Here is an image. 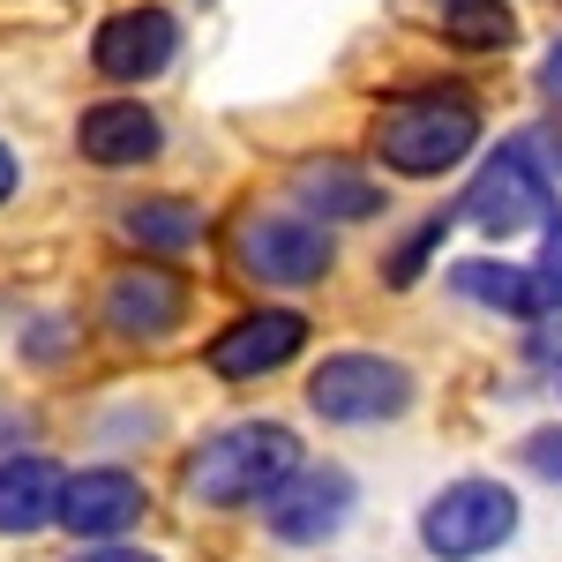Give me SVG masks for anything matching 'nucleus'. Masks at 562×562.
Masks as SVG:
<instances>
[{"label": "nucleus", "instance_id": "bb28decb", "mask_svg": "<svg viewBox=\"0 0 562 562\" xmlns=\"http://www.w3.org/2000/svg\"><path fill=\"white\" fill-rule=\"evenodd\" d=\"M555 383H562V375H555Z\"/></svg>", "mask_w": 562, "mask_h": 562}, {"label": "nucleus", "instance_id": "9d476101", "mask_svg": "<svg viewBox=\"0 0 562 562\" xmlns=\"http://www.w3.org/2000/svg\"><path fill=\"white\" fill-rule=\"evenodd\" d=\"M68 150L90 173H143L166 158V121L150 98H90L68 128Z\"/></svg>", "mask_w": 562, "mask_h": 562}, {"label": "nucleus", "instance_id": "6e6552de", "mask_svg": "<svg viewBox=\"0 0 562 562\" xmlns=\"http://www.w3.org/2000/svg\"><path fill=\"white\" fill-rule=\"evenodd\" d=\"M510 532H518V495L503 480H480V473L450 480L420 510V548L435 562H480V555H495Z\"/></svg>", "mask_w": 562, "mask_h": 562}, {"label": "nucleus", "instance_id": "aec40b11", "mask_svg": "<svg viewBox=\"0 0 562 562\" xmlns=\"http://www.w3.org/2000/svg\"><path fill=\"white\" fill-rule=\"evenodd\" d=\"M158 435V413L150 405H105L98 420H90V442H105V450H135V442H150Z\"/></svg>", "mask_w": 562, "mask_h": 562}, {"label": "nucleus", "instance_id": "39448f33", "mask_svg": "<svg viewBox=\"0 0 562 562\" xmlns=\"http://www.w3.org/2000/svg\"><path fill=\"white\" fill-rule=\"evenodd\" d=\"M413 397H420L413 368L390 352H323L307 375V413L330 428H383L397 413H413Z\"/></svg>", "mask_w": 562, "mask_h": 562}, {"label": "nucleus", "instance_id": "a878e982", "mask_svg": "<svg viewBox=\"0 0 562 562\" xmlns=\"http://www.w3.org/2000/svg\"><path fill=\"white\" fill-rule=\"evenodd\" d=\"M15 195H23V150H15V143L0 135V211H8Z\"/></svg>", "mask_w": 562, "mask_h": 562}, {"label": "nucleus", "instance_id": "412c9836", "mask_svg": "<svg viewBox=\"0 0 562 562\" xmlns=\"http://www.w3.org/2000/svg\"><path fill=\"white\" fill-rule=\"evenodd\" d=\"M548 240H540V262H532V278H540V301H548V315H562V211L540 225Z\"/></svg>", "mask_w": 562, "mask_h": 562}, {"label": "nucleus", "instance_id": "7ed1b4c3", "mask_svg": "<svg viewBox=\"0 0 562 562\" xmlns=\"http://www.w3.org/2000/svg\"><path fill=\"white\" fill-rule=\"evenodd\" d=\"M195 315V278L180 262H158V256H121L105 278H98V307H90V330L105 346H128V352H150V346H173Z\"/></svg>", "mask_w": 562, "mask_h": 562}, {"label": "nucleus", "instance_id": "4468645a", "mask_svg": "<svg viewBox=\"0 0 562 562\" xmlns=\"http://www.w3.org/2000/svg\"><path fill=\"white\" fill-rule=\"evenodd\" d=\"M293 203L323 225H360V217H383L390 188L360 158H301L293 166Z\"/></svg>", "mask_w": 562, "mask_h": 562}, {"label": "nucleus", "instance_id": "f3484780", "mask_svg": "<svg viewBox=\"0 0 562 562\" xmlns=\"http://www.w3.org/2000/svg\"><path fill=\"white\" fill-rule=\"evenodd\" d=\"M428 23L450 53H510L518 45V0H428Z\"/></svg>", "mask_w": 562, "mask_h": 562}, {"label": "nucleus", "instance_id": "f03ea898", "mask_svg": "<svg viewBox=\"0 0 562 562\" xmlns=\"http://www.w3.org/2000/svg\"><path fill=\"white\" fill-rule=\"evenodd\" d=\"M301 435L285 420H225L180 458V487L203 510H256L301 473Z\"/></svg>", "mask_w": 562, "mask_h": 562}, {"label": "nucleus", "instance_id": "6ab92c4d", "mask_svg": "<svg viewBox=\"0 0 562 562\" xmlns=\"http://www.w3.org/2000/svg\"><path fill=\"white\" fill-rule=\"evenodd\" d=\"M450 225H458V211H428L405 240H390L383 248V285L390 293H413V285L428 278V262H435V248L450 240Z\"/></svg>", "mask_w": 562, "mask_h": 562}, {"label": "nucleus", "instance_id": "f257e3e1", "mask_svg": "<svg viewBox=\"0 0 562 562\" xmlns=\"http://www.w3.org/2000/svg\"><path fill=\"white\" fill-rule=\"evenodd\" d=\"M480 128L487 121H480V98L465 83H420V90H397L375 113L368 158L390 180H442L480 150Z\"/></svg>", "mask_w": 562, "mask_h": 562}, {"label": "nucleus", "instance_id": "423d86ee", "mask_svg": "<svg viewBox=\"0 0 562 562\" xmlns=\"http://www.w3.org/2000/svg\"><path fill=\"white\" fill-rule=\"evenodd\" d=\"M180 45H188V23H180L166 0H128V8H113V15H98L90 23V76L113 90H150L158 76H173Z\"/></svg>", "mask_w": 562, "mask_h": 562}, {"label": "nucleus", "instance_id": "1a4fd4ad", "mask_svg": "<svg viewBox=\"0 0 562 562\" xmlns=\"http://www.w3.org/2000/svg\"><path fill=\"white\" fill-rule=\"evenodd\" d=\"M143 518H150V480L135 473V465H121V458L68 465L53 532H68L76 548H98V540H135Z\"/></svg>", "mask_w": 562, "mask_h": 562}, {"label": "nucleus", "instance_id": "ddd939ff", "mask_svg": "<svg viewBox=\"0 0 562 562\" xmlns=\"http://www.w3.org/2000/svg\"><path fill=\"white\" fill-rule=\"evenodd\" d=\"M113 240H121L128 256L180 262V256H195V248L211 240V211H203L195 195H128V203L113 211Z\"/></svg>", "mask_w": 562, "mask_h": 562}, {"label": "nucleus", "instance_id": "4be33fe9", "mask_svg": "<svg viewBox=\"0 0 562 562\" xmlns=\"http://www.w3.org/2000/svg\"><path fill=\"white\" fill-rule=\"evenodd\" d=\"M518 458H525V473H532V480L562 487V428H532V435L518 442Z\"/></svg>", "mask_w": 562, "mask_h": 562}, {"label": "nucleus", "instance_id": "f8f14e48", "mask_svg": "<svg viewBox=\"0 0 562 562\" xmlns=\"http://www.w3.org/2000/svg\"><path fill=\"white\" fill-rule=\"evenodd\" d=\"M352 503H360V487H352L346 465H301V473L262 503V525H270V540H285V548H323V540L346 532Z\"/></svg>", "mask_w": 562, "mask_h": 562}, {"label": "nucleus", "instance_id": "0eeeda50", "mask_svg": "<svg viewBox=\"0 0 562 562\" xmlns=\"http://www.w3.org/2000/svg\"><path fill=\"white\" fill-rule=\"evenodd\" d=\"M555 211H562V195H555V180H548V158H540L532 135H510L465 180V203H458V217H473L480 233H495V240L503 233H525V225H548Z\"/></svg>", "mask_w": 562, "mask_h": 562}, {"label": "nucleus", "instance_id": "5701e85b", "mask_svg": "<svg viewBox=\"0 0 562 562\" xmlns=\"http://www.w3.org/2000/svg\"><path fill=\"white\" fill-rule=\"evenodd\" d=\"M38 442V413L23 405V397H0V458H15V450H31Z\"/></svg>", "mask_w": 562, "mask_h": 562}, {"label": "nucleus", "instance_id": "a211bd4d", "mask_svg": "<svg viewBox=\"0 0 562 562\" xmlns=\"http://www.w3.org/2000/svg\"><path fill=\"white\" fill-rule=\"evenodd\" d=\"M83 352H90V330H83V315H68V307H38L15 330V368L38 375V383L45 375H68Z\"/></svg>", "mask_w": 562, "mask_h": 562}, {"label": "nucleus", "instance_id": "393cba45", "mask_svg": "<svg viewBox=\"0 0 562 562\" xmlns=\"http://www.w3.org/2000/svg\"><path fill=\"white\" fill-rule=\"evenodd\" d=\"M532 83H540V98H548V105H562V31L548 38V53H540V76H532Z\"/></svg>", "mask_w": 562, "mask_h": 562}, {"label": "nucleus", "instance_id": "b1692460", "mask_svg": "<svg viewBox=\"0 0 562 562\" xmlns=\"http://www.w3.org/2000/svg\"><path fill=\"white\" fill-rule=\"evenodd\" d=\"M60 562H166V555H150V548H135V540H98V548H68Z\"/></svg>", "mask_w": 562, "mask_h": 562}, {"label": "nucleus", "instance_id": "9b49d317", "mask_svg": "<svg viewBox=\"0 0 562 562\" xmlns=\"http://www.w3.org/2000/svg\"><path fill=\"white\" fill-rule=\"evenodd\" d=\"M307 338H315V323H307L301 307H248L217 338H203V368H211L217 383H262V375L293 368Z\"/></svg>", "mask_w": 562, "mask_h": 562}, {"label": "nucleus", "instance_id": "2eb2a0df", "mask_svg": "<svg viewBox=\"0 0 562 562\" xmlns=\"http://www.w3.org/2000/svg\"><path fill=\"white\" fill-rule=\"evenodd\" d=\"M60 480L68 465L53 458V450H15V458H0V540H38L53 532L60 518Z\"/></svg>", "mask_w": 562, "mask_h": 562}, {"label": "nucleus", "instance_id": "20e7f679", "mask_svg": "<svg viewBox=\"0 0 562 562\" xmlns=\"http://www.w3.org/2000/svg\"><path fill=\"white\" fill-rule=\"evenodd\" d=\"M233 270L262 293H307L338 270V240L307 211H256L233 233Z\"/></svg>", "mask_w": 562, "mask_h": 562}, {"label": "nucleus", "instance_id": "dca6fc26", "mask_svg": "<svg viewBox=\"0 0 562 562\" xmlns=\"http://www.w3.org/2000/svg\"><path fill=\"white\" fill-rule=\"evenodd\" d=\"M450 293H458V301H473V307H495V315H510V323L548 315V301H540V278H532L525 262H495V256L450 262Z\"/></svg>", "mask_w": 562, "mask_h": 562}]
</instances>
